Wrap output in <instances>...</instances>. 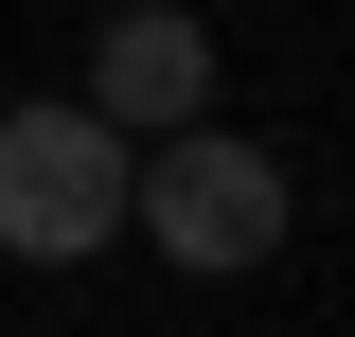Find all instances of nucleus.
Segmentation results:
<instances>
[{"instance_id":"nucleus-1","label":"nucleus","mask_w":355,"mask_h":337,"mask_svg":"<svg viewBox=\"0 0 355 337\" xmlns=\"http://www.w3.org/2000/svg\"><path fill=\"white\" fill-rule=\"evenodd\" d=\"M125 231L160 266H196V284H231V266L284 249V160L196 107V125H160V160H125Z\"/></svg>"},{"instance_id":"nucleus-2","label":"nucleus","mask_w":355,"mask_h":337,"mask_svg":"<svg viewBox=\"0 0 355 337\" xmlns=\"http://www.w3.org/2000/svg\"><path fill=\"white\" fill-rule=\"evenodd\" d=\"M125 231V125L107 107H0V266H89Z\"/></svg>"},{"instance_id":"nucleus-3","label":"nucleus","mask_w":355,"mask_h":337,"mask_svg":"<svg viewBox=\"0 0 355 337\" xmlns=\"http://www.w3.org/2000/svg\"><path fill=\"white\" fill-rule=\"evenodd\" d=\"M89 107H107L125 142L196 125V107H214V18H178V0H125V18L89 36Z\"/></svg>"}]
</instances>
